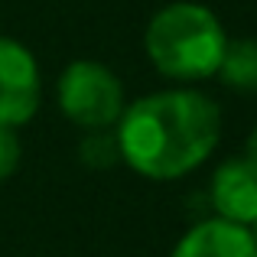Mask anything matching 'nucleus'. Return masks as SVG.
Wrapping results in <instances>:
<instances>
[{
    "mask_svg": "<svg viewBox=\"0 0 257 257\" xmlns=\"http://www.w3.org/2000/svg\"><path fill=\"white\" fill-rule=\"evenodd\" d=\"M120 160L153 182L199 170L221 140V111L208 94L173 88L124 107L114 124Z\"/></svg>",
    "mask_w": 257,
    "mask_h": 257,
    "instance_id": "f257e3e1",
    "label": "nucleus"
},
{
    "mask_svg": "<svg viewBox=\"0 0 257 257\" xmlns=\"http://www.w3.org/2000/svg\"><path fill=\"white\" fill-rule=\"evenodd\" d=\"M144 46L160 75L176 82H199L218 72L228 33L208 7L179 0L150 20Z\"/></svg>",
    "mask_w": 257,
    "mask_h": 257,
    "instance_id": "f03ea898",
    "label": "nucleus"
},
{
    "mask_svg": "<svg viewBox=\"0 0 257 257\" xmlns=\"http://www.w3.org/2000/svg\"><path fill=\"white\" fill-rule=\"evenodd\" d=\"M59 107L82 131H111L127 107L124 85L107 65L78 59L59 75Z\"/></svg>",
    "mask_w": 257,
    "mask_h": 257,
    "instance_id": "7ed1b4c3",
    "label": "nucleus"
},
{
    "mask_svg": "<svg viewBox=\"0 0 257 257\" xmlns=\"http://www.w3.org/2000/svg\"><path fill=\"white\" fill-rule=\"evenodd\" d=\"M43 85H39V65L23 43L0 36V127L30 124L39 111Z\"/></svg>",
    "mask_w": 257,
    "mask_h": 257,
    "instance_id": "20e7f679",
    "label": "nucleus"
},
{
    "mask_svg": "<svg viewBox=\"0 0 257 257\" xmlns=\"http://www.w3.org/2000/svg\"><path fill=\"white\" fill-rule=\"evenodd\" d=\"M208 202L215 218L251 228L257 221V166L247 157H231L208 182Z\"/></svg>",
    "mask_w": 257,
    "mask_h": 257,
    "instance_id": "39448f33",
    "label": "nucleus"
},
{
    "mask_svg": "<svg viewBox=\"0 0 257 257\" xmlns=\"http://www.w3.org/2000/svg\"><path fill=\"white\" fill-rule=\"evenodd\" d=\"M170 257H257V238L244 225L205 218L176 241Z\"/></svg>",
    "mask_w": 257,
    "mask_h": 257,
    "instance_id": "423d86ee",
    "label": "nucleus"
},
{
    "mask_svg": "<svg viewBox=\"0 0 257 257\" xmlns=\"http://www.w3.org/2000/svg\"><path fill=\"white\" fill-rule=\"evenodd\" d=\"M215 75L234 91H257V39H228Z\"/></svg>",
    "mask_w": 257,
    "mask_h": 257,
    "instance_id": "0eeeda50",
    "label": "nucleus"
},
{
    "mask_svg": "<svg viewBox=\"0 0 257 257\" xmlns=\"http://www.w3.org/2000/svg\"><path fill=\"white\" fill-rule=\"evenodd\" d=\"M78 160L88 170H111L120 163V147H117V134L111 131H88L82 147H78Z\"/></svg>",
    "mask_w": 257,
    "mask_h": 257,
    "instance_id": "6e6552de",
    "label": "nucleus"
},
{
    "mask_svg": "<svg viewBox=\"0 0 257 257\" xmlns=\"http://www.w3.org/2000/svg\"><path fill=\"white\" fill-rule=\"evenodd\" d=\"M20 166V137L10 127H0V182L10 179Z\"/></svg>",
    "mask_w": 257,
    "mask_h": 257,
    "instance_id": "1a4fd4ad",
    "label": "nucleus"
},
{
    "mask_svg": "<svg viewBox=\"0 0 257 257\" xmlns=\"http://www.w3.org/2000/svg\"><path fill=\"white\" fill-rule=\"evenodd\" d=\"M247 160H251V163L257 166V127L251 131V137H247V153H244Z\"/></svg>",
    "mask_w": 257,
    "mask_h": 257,
    "instance_id": "9d476101",
    "label": "nucleus"
},
{
    "mask_svg": "<svg viewBox=\"0 0 257 257\" xmlns=\"http://www.w3.org/2000/svg\"><path fill=\"white\" fill-rule=\"evenodd\" d=\"M251 231H254V238H257V221H254V228H251Z\"/></svg>",
    "mask_w": 257,
    "mask_h": 257,
    "instance_id": "9b49d317",
    "label": "nucleus"
}]
</instances>
